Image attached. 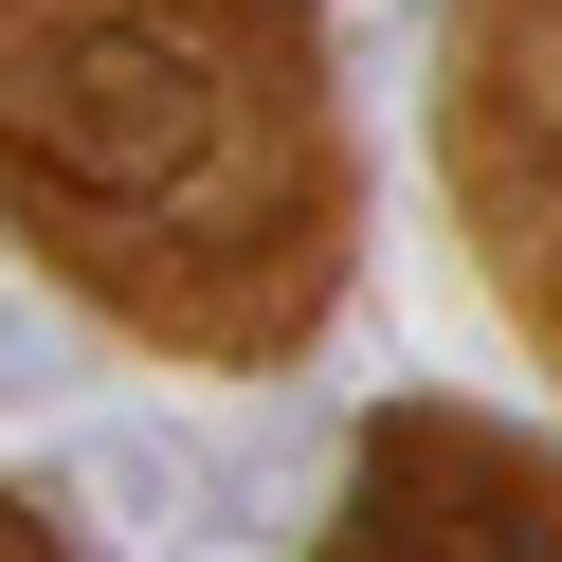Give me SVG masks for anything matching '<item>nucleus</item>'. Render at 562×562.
<instances>
[{
	"instance_id": "20e7f679",
	"label": "nucleus",
	"mask_w": 562,
	"mask_h": 562,
	"mask_svg": "<svg viewBox=\"0 0 562 562\" xmlns=\"http://www.w3.org/2000/svg\"><path fill=\"white\" fill-rule=\"evenodd\" d=\"M0 562H37V544H19V508H0Z\"/></svg>"
},
{
	"instance_id": "7ed1b4c3",
	"label": "nucleus",
	"mask_w": 562,
	"mask_h": 562,
	"mask_svg": "<svg viewBox=\"0 0 562 562\" xmlns=\"http://www.w3.org/2000/svg\"><path fill=\"white\" fill-rule=\"evenodd\" d=\"M91 381V345H74V308L37 291V272H0V400H74Z\"/></svg>"
},
{
	"instance_id": "f257e3e1",
	"label": "nucleus",
	"mask_w": 562,
	"mask_h": 562,
	"mask_svg": "<svg viewBox=\"0 0 562 562\" xmlns=\"http://www.w3.org/2000/svg\"><path fill=\"white\" fill-rule=\"evenodd\" d=\"M0 200L182 345L308 327L345 236L327 19L308 0H0Z\"/></svg>"
},
{
	"instance_id": "f03ea898",
	"label": "nucleus",
	"mask_w": 562,
	"mask_h": 562,
	"mask_svg": "<svg viewBox=\"0 0 562 562\" xmlns=\"http://www.w3.org/2000/svg\"><path fill=\"white\" fill-rule=\"evenodd\" d=\"M91 490H110V508H146V526H218V453H200V436H164V417L91 436Z\"/></svg>"
}]
</instances>
